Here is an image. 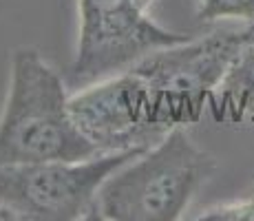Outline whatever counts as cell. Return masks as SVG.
Returning <instances> with one entry per match:
<instances>
[{
    "mask_svg": "<svg viewBox=\"0 0 254 221\" xmlns=\"http://www.w3.org/2000/svg\"><path fill=\"white\" fill-rule=\"evenodd\" d=\"M93 155H100V150L73 122L60 73L38 49H16L0 113V166L73 161Z\"/></svg>",
    "mask_w": 254,
    "mask_h": 221,
    "instance_id": "cell-1",
    "label": "cell"
},
{
    "mask_svg": "<svg viewBox=\"0 0 254 221\" xmlns=\"http://www.w3.org/2000/svg\"><path fill=\"white\" fill-rule=\"evenodd\" d=\"M214 157L199 148L184 126L115 170L102 184L91 219L175 221L214 175Z\"/></svg>",
    "mask_w": 254,
    "mask_h": 221,
    "instance_id": "cell-2",
    "label": "cell"
},
{
    "mask_svg": "<svg viewBox=\"0 0 254 221\" xmlns=\"http://www.w3.org/2000/svg\"><path fill=\"white\" fill-rule=\"evenodd\" d=\"M250 42H254V22L159 49L128 71L148 84L162 124L168 129L197 124L226 73Z\"/></svg>",
    "mask_w": 254,
    "mask_h": 221,
    "instance_id": "cell-3",
    "label": "cell"
},
{
    "mask_svg": "<svg viewBox=\"0 0 254 221\" xmlns=\"http://www.w3.org/2000/svg\"><path fill=\"white\" fill-rule=\"evenodd\" d=\"M146 148L111 150L86 159L0 166V206L20 221L91 219L102 184Z\"/></svg>",
    "mask_w": 254,
    "mask_h": 221,
    "instance_id": "cell-4",
    "label": "cell"
},
{
    "mask_svg": "<svg viewBox=\"0 0 254 221\" xmlns=\"http://www.w3.org/2000/svg\"><path fill=\"white\" fill-rule=\"evenodd\" d=\"M139 0H77V49L71 65L80 84L113 77L159 49L192 36L170 31L148 18Z\"/></svg>",
    "mask_w": 254,
    "mask_h": 221,
    "instance_id": "cell-5",
    "label": "cell"
},
{
    "mask_svg": "<svg viewBox=\"0 0 254 221\" xmlns=\"http://www.w3.org/2000/svg\"><path fill=\"white\" fill-rule=\"evenodd\" d=\"M71 115L82 135L100 153L150 148L166 135L148 84L133 71L86 84L69 97Z\"/></svg>",
    "mask_w": 254,
    "mask_h": 221,
    "instance_id": "cell-6",
    "label": "cell"
},
{
    "mask_svg": "<svg viewBox=\"0 0 254 221\" xmlns=\"http://www.w3.org/2000/svg\"><path fill=\"white\" fill-rule=\"evenodd\" d=\"M210 109L217 122L241 124L246 117H254V42H250L214 93Z\"/></svg>",
    "mask_w": 254,
    "mask_h": 221,
    "instance_id": "cell-7",
    "label": "cell"
},
{
    "mask_svg": "<svg viewBox=\"0 0 254 221\" xmlns=\"http://www.w3.org/2000/svg\"><path fill=\"white\" fill-rule=\"evenodd\" d=\"M197 18L203 22H254V0H194Z\"/></svg>",
    "mask_w": 254,
    "mask_h": 221,
    "instance_id": "cell-8",
    "label": "cell"
},
{
    "mask_svg": "<svg viewBox=\"0 0 254 221\" xmlns=\"http://www.w3.org/2000/svg\"><path fill=\"white\" fill-rule=\"evenodd\" d=\"M199 221H254V195L234 204L214 206L197 217Z\"/></svg>",
    "mask_w": 254,
    "mask_h": 221,
    "instance_id": "cell-9",
    "label": "cell"
},
{
    "mask_svg": "<svg viewBox=\"0 0 254 221\" xmlns=\"http://www.w3.org/2000/svg\"><path fill=\"white\" fill-rule=\"evenodd\" d=\"M0 221H20L16 217V213H11L9 208H4V206H0Z\"/></svg>",
    "mask_w": 254,
    "mask_h": 221,
    "instance_id": "cell-10",
    "label": "cell"
},
{
    "mask_svg": "<svg viewBox=\"0 0 254 221\" xmlns=\"http://www.w3.org/2000/svg\"><path fill=\"white\" fill-rule=\"evenodd\" d=\"M139 4L144 9H150V4H153V0H139Z\"/></svg>",
    "mask_w": 254,
    "mask_h": 221,
    "instance_id": "cell-11",
    "label": "cell"
}]
</instances>
